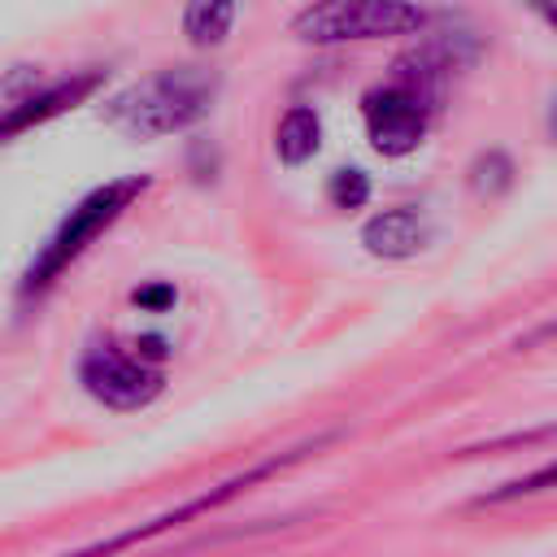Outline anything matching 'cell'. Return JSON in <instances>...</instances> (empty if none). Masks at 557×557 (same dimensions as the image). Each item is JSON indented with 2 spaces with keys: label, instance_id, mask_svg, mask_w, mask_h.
Instances as JSON below:
<instances>
[{
  "label": "cell",
  "instance_id": "1",
  "mask_svg": "<svg viewBox=\"0 0 557 557\" xmlns=\"http://www.w3.org/2000/svg\"><path fill=\"white\" fill-rule=\"evenodd\" d=\"M213 100H218V74L200 65H170L117 91L104 104V122L131 139H165L209 117Z\"/></svg>",
  "mask_w": 557,
  "mask_h": 557
},
{
  "label": "cell",
  "instance_id": "2",
  "mask_svg": "<svg viewBox=\"0 0 557 557\" xmlns=\"http://www.w3.org/2000/svg\"><path fill=\"white\" fill-rule=\"evenodd\" d=\"M148 187H152L148 174H126V178H109V183L91 187V191L57 222V231L39 244V252H35L30 265L22 270L17 292H22V296H44V292L91 248V239L104 235Z\"/></svg>",
  "mask_w": 557,
  "mask_h": 557
},
{
  "label": "cell",
  "instance_id": "3",
  "mask_svg": "<svg viewBox=\"0 0 557 557\" xmlns=\"http://www.w3.org/2000/svg\"><path fill=\"white\" fill-rule=\"evenodd\" d=\"M431 13L418 0H309L292 17V35L313 48L370 44L426 30Z\"/></svg>",
  "mask_w": 557,
  "mask_h": 557
},
{
  "label": "cell",
  "instance_id": "4",
  "mask_svg": "<svg viewBox=\"0 0 557 557\" xmlns=\"http://www.w3.org/2000/svg\"><path fill=\"white\" fill-rule=\"evenodd\" d=\"M431 109L435 96L400 74H392L387 83L370 87L361 96V117H366V135L374 144V152L383 157H409L431 126Z\"/></svg>",
  "mask_w": 557,
  "mask_h": 557
},
{
  "label": "cell",
  "instance_id": "5",
  "mask_svg": "<svg viewBox=\"0 0 557 557\" xmlns=\"http://www.w3.org/2000/svg\"><path fill=\"white\" fill-rule=\"evenodd\" d=\"M83 392L104 409H148L165 392V374L144 352H126L117 344H91L78 361Z\"/></svg>",
  "mask_w": 557,
  "mask_h": 557
},
{
  "label": "cell",
  "instance_id": "6",
  "mask_svg": "<svg viewBox=\"0 0 557 557\" xmlns=\"http://www.w3.org/2000/svg\"><path fill=\"white\" fill-rule=\"evenodd\" d=\"M309 453V444L305 448H292V453H283V457H270V461H257V466H248L244 474H235V479H226V483H218L213 492H200V496H191V500H183L178 509H165V513H157L152 522H139V527H126V531H117V535H109V540H96V544H87V548H78V553H65V557H117L122 548H135V544H148L152 535H165V531H174L178 522H191V518H200V513H213L218 505H226L231 496H239L244 487H252V483H261V479H270V474H278L283 466H292V461H300Z\"/></svg>",
  "mask_w": 557,
  "mask_h": 557
},
{
  "label": "cell",
  "instance_id": "7",
  "mask_svg": "<svg viewBox=\"0 0 557 557\" xmlns=\"http://www.w3.org/2000/svg\"><path fill=\"white\" fill-rule=\"evenodd\" d=\"M100 83H104V70H83V74L57 78V83H48V87H35V91L22 96V100H9L4 113H0V144L13 139V135H22V131H30V126H44V122L61 117V113L74 109V104H83Z\"/></svg>",
  "mask_w": 557,
  "mask_h": 557
},
{
  "label": "cell",
  "instance_id": "8",
  "mask_svg": "<svg viewBox=\"0 0 557 557\" xmlns=\"http://www.w3.org/2000/svg\"><path fill=\"white\" fill-rule=\"evenodd\" d=\"M361 244H366L370 257L409 261V257H418V252L431 244V218H426L418 205L383 209V213H374V218L361 226Z\"/></svg>",
  "mask_w": 557,
  "mask_h": 557
},
{
  "label": "cell",
  "instance_id": "9",
  "mask_svg": "<svg viewBox=\"0 0 557 557\" xmlns=\"http://www.w3.org/2000/svg\"><path fill=\"white\" fill-rule=\"evenodd\" d=\"M318 148H322V117H318V109L313 104H292L278 117V126H274V152H278V161L296 170V165L313 161Z\"/></svg>",
  "mask_w": 557,
  "mask_h": 557
},
{
  "label": "cell",
  "instance_id": "10",
  "mask_svg": "<svg viewBox=\"0 0 557 557\" xmlns=\"http://www.w3.org/2000/svg\"><path fill=\"white\" fill-rule=\"evenodd\" d=\"M239 0H183V35L191 48H218L226 44L235 26Z\"/></svg>",
  "mask_w": 557,
  "mask_h": 557
},
{
  "label": "cell",
  "instance_id": "11",
  "mask_svg": "<svg viewBox=\"0 0 557 557\" xmlns=\"http://www.w3.org/2000/svg\"><path fill=\"white\" fill-rule=\"evenodd\" d=\"M513 187V161L500 152V148H487V152H479L474 161H470V191L474 196H500V191H509Z\"/></svg>",
  "mask_w": 557,
  "mask_h": 557
},
{
  "label": "cell",
  "instance_id": "12",
  "mask_svg": "<svg viewBox=\"0 0 557 557\" xmlns=\"http://www.w3.org/2000/svg\"><path fill=\"white\" fill-rule=\"evenodd\" d=\"M326 200H331L335 209H361V205L370 200V174L357 170V165L335 170L331 183H326Z\"/></svg>",
  "mask_w": 557,
  "mask_h": 557
},
{
  "label": "cell",
  "instance_id": "13",
  "mask_svg": "<svg viewBox=\"0 0 557 557\" xmlns=\"http://www.w3.org/2000/svg\"><path fill=\"white\" fill-rule=\"evenodd\" d=\"M548 487H557V461H544V466H535L531 474H522V479H513V483H505V487L479 496V505H500V500L535 496V492H548Z\"/></svg>",
  "mask_w": 557,
  "mask_h": 557
},
{
  "label": "cell",
  "instance_id": "14",
  "mask_svg": "<svg viewBox=\"0 0 557 557\" xmlns=\"http://www.w3.org/2000/svg\"><path fill=\"white\" fill-rule=\"evenodd\" d=\"M39 87V65H13L9 74H4V83H0V96L4 100H22V96H30Z\"/></svg>",
  "mask_w": 557,
  "mask_h": 557
},
{
  "label": "cell",
  "instance_id": "15",
  "mask_svg": "<svg viewBox=\"0 0 557 557\" xmlns=\"http://www.w3.org/2000/svg\"><path fill=\"white\" fill-rule=\"evenodd\" d=\"M131 300H135L139 309H148V313H165V309L178 300V292H174L170 283H148V287H135Z\"/></svg>",
  "mask_w": 557,
  "mask_h": 557
},
{
  "label": "cell",
  "instance_id": "16",
  "mask_svg": "<svg viewBox=\"0 0 557 557\" xmlns=\"http://www.w3.org/2000/svg\"><path fill=\"white\" fill-rule=\"evenodd\" d=\"M522 4H527V9H531V13H535V17L557 35V0H522Z\"/></svg>",
  "mask_w": 557,
  "mask_h": 557
},
{
  "label": "cell",
  "instance_id": "17",
  "mask_svg": "<svg viewBox=\"0 0 557 557\" xmlns=\"http://www.w3.org/2000/svg\"><path fill=\"white\" fill-rule=\"evenodd\" d=\"M135 352H144L148 361H165V352H170V348H165V339H161V335H144V339H135Z\"/></svg>",
  "mask_w": 557,
  "mask_h": 557
},
{
  "label": "cell",
  "instance_id": "18",
  "mask_svg": "<svg viewBox=\"0 0 557 557\" xmlns=\"http://www.w3.org/2000/svg\"><path fill=\"white\" fill-rule=\"evenodd\" d=\"M544 126H548V139L557 144V96L548 100V113H544Z\"/></svg>",
  "mask_w": 557,
  "mask_h": 557
}]
</instances>
